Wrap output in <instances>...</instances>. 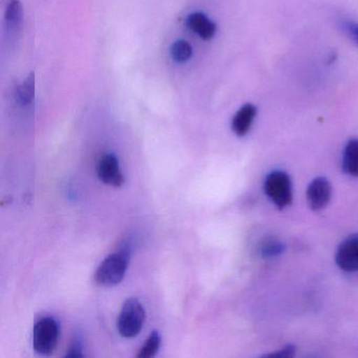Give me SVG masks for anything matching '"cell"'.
Instances as JSON below:
<instances>
[{"instance_id":"277c9868","label":"cell","mask_w":358,"mask_h":358,"mask_svg":"<svg viewBox=\"0 0 358 358\" xmlns=\"http://www.w3.org/2000/svg\"><path fill=\"white\" fill-rule=\"evenodd\" d=\"M59 326L52 317L38 320L33 331V348L41 355L53 353L59 339Z\"/></svg>"},{"instance_id":"8992f818","label":"cell","mask_w":358,"mask_h":358,"mask_svg":"<svg viewBox=\"0 0 358 358\" xmlns=\"http://www.w3.org/2000/svg\"><path fill=\"white\" fill-rule=\"evenodd\" d=\"M307 202L310 208L314 211L320 210L329 204L332 196V186L330 181L324 177H317L312 180L308 185Z\"/></svg>"},{"instance_id":"9a60e30c","label":"cell","mask_w":358,"mask_h":358,"mask_svg":"<svg viewBox=\"0 0 358 358\" xmlns=\"http://www.w3.org/2000/svg\"><path fill=\"white\" fill-rule=\"evenodd\" d=\"M285 250L284 244L280 241L270 240L264 243L261 247L262 255L265 257H273L280 255Z\"/></svg>"},{"instance_id":"4fadbf2b","label":"cell","mask_w":358,"mask_h":358,"mask_svg":"<svg viewBox=\"0 0 358 358\" xmlns=\"http://www.w3.org/2000/svg\"><path fill=\"white\" fill-rule=\"evenodd\" d=\"M20 95V100L24 106H28L34 99L35 96V74L31 73L26 80L22 83V87H20L18 91Z\"/></svg>"},{"instance_id":"8fae6325","label":"cell","mask_w":358,"mask_h":358,"mask_svg":"<svg viewBox=\"0 0 358 358\" xmlns=\"http://www.w3.org/2000/svg\"><path fill=\"white\" fill-rule=\"evenodd\" d=\"M22 5L20 0H9L6 6L5 20L10 26H20L22 22Z\"/></svg>"},{"instance_id":"52a82bcc","label":"cell","mask_w":358,"mask_h":358,"mask_svg":"<svg viewBox=\"0 0 358 358\" xmlns=\"http://www.w3.org/2000/svg\"><path fill=\"white\" fill-rule=\"evenodd\" d=\"M97 175L100 181L106 185L119 188L124 184V177L114 154H106L100 159L97 165Z\"/></svg>"},{"instance_id":"ac0fdd59","label":"cell","mask_w":358,"mask_h":358,"mask_svg":"<svg viewBox=\"0 0 358 358\" xmlns=\"http://www.w3.org/2000/svg\"><path fill=\"white\" fill-rule=\"evenodd\" d=\"M347 28L351 36L353 37L354 41L358 43V24H350Z\"/></svg>"},{"instance_id":"5bb4252c","label":"cell","mask_w":358,"mask_h":358,"mask_svg":"<svg viewBox=\"0 0 358 358\" xmlns=\"http://www.w3.org/2000/svg\"><path fill=\"white\" fill-rule=\"evenodd\" d=\"M161 345V336L157 331H154L152 334L148 337L146 341L145 345L140 349L139 353H138V357L139 358H150L154 357L158 352L159 348Z\"/></svg>"},{"instance_id":"6da1fadb","label":"cell","mask_w":358,"mask_h":358,"mask_svg":"<svg viewBox=\"0 0 358 358\" xmlns=\"http://www.w3.org/2000/svg\"><path fill=\"white\" fill-rule=\"evenodd\" d=\"M264 192L278 208H285L292 203V182L286 171L275 169L268 173L264 182Z\"/></svg>"},{"instance_id":"2e32d148","label":"cell","mask_w":358,"mask_h":358,"mask_svg":"<svg viewBox=\"0 0 358 358\" xmlns=\"http://www.w3.org/2000/svg\"><path fill=\"white\" fill-rule=\"evenodd\" d=\"M295 355V347L292 345H286L275 353H270L265 355L266 357L291 358Z\"/></svg>"},{"instance_id":"30bf717a","label":"cell","mask_w":358,"mask_h":358,"mask_svg":"<svg viewBox=\"0 0 358 358\" xmlns=\"http://www.w3.org/2000/svg\"><path fill=\"white\" fill-rule=\"evenodd\" d=\"M343 169L347 175L358 178V139H351L343 152Z\"/></svg>"},{"instance_id":"e0dca14e","label":"cell","mask_w":358,"mask_h":358,"mask_svg":"<svg viewBox=\"0 0 358 358\" xmlns=\"http://www.w3.org/2000/svg\"><path fill=\"white\" fill-rule=\"evenodd\" d=\"M83 350H81L80 345L78 343H75L74 345L71 347V349L69 350L68 353H66V356L69 357H83Z\"/></svg>"},{"instance_id":"3957f363","label":"cell","mask_w":358,"mask_h":358,"mask_svg":"<svg viewBox=\"0 0 358 358\" xmlns=\"http://www.w3.org/2000/svg\"><path fill=\"white\" fill-rule=\"evenodd\" d=\"M129 265V253L119 252L108 255L95 274V280L102 287H114L120 284Z\"/></svg>"},{"instance_id":"5b68a950","label":"cell","mask_w":358,"mask_h":358,"mask_svg":"<svg viewBox=\"0 0 358 358\" xmlns=\"http://www.w3.org/2000/svg\"><path fill=\"white\" fill-rule=\"evenodd\" d=\"M335 262L345 272L358 271V234H351L337 248Z\"/></svg>"},{"instance_id":"7a4b0ae2","label":"cell","mask_w":358,"mask_h":358,"mask_svg":"<svg viewBox=\"0 0 358 358\" xmlns=\"http://www.w3.org/2000/svg\"><path fill=\"white\" fill-rule=\"evenodd\" d=\"M146 313L142 303L137 299H129L123 303L118 317L119 333L125 338H133L141 332L145 322Z\"/></svg>"},{"instance_id":"ba28073f","label":"cell","mask_w":358,"mask_h":358,"mask_svg":"<svg viewBox=\"0 0 358 358\" xmlns=\"http://www.w3.org/2000/svg\"><path fill=\"white\" fill-rule=\"evenodd\" d=\"M257 114V106L251 103L244 104L232 119L231 127L234 133L238 137L246 136L252 127Z\"/></svg>"},{"instance_id":"9c48e42d","label":"cell","mask_w":358,"mask_h":358,"mask_svg":"<svg viewBox=\"0 0 358 358\" xmlns=\"http://www.w3.org/2000/svg\"><path fill=\"white\" fill-rule=\"evenodd\" d=\"M186 26L204 41L213 38L217 32V26L215 22H211L205 14L201 12L190 14L186 20Z\"/></svg>"},{"instance_id":"7c38bea8","label":"cell","mask_w":358,"mask_h":358,"mask_svg":"<svg viewBox=\"0 0 358 358\" xmlns=\"http://www.w3.org/2000/svg\"><path fill=\"white\" fill-rule=\"evenodd\" d=\"M192 53L194 51H192V45L187 41H182V39L175 41L171 48V57L178 64L187 62L192 58Z\"/></svg>"}]
</instances>
